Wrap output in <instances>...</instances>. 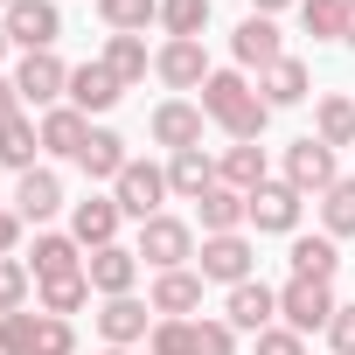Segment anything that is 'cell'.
<instances>
[{
    "mask_svg": "<svg viewBox=\"0 0 355 355\" xmlns=\"http://www.w3.org/2000/svg\"><path fill=\"white\" fill-rule=\"evenodd\" d=\"M105 70L132 91V84H146V70H153V49H146V35H105Z\"/></svg>",
    "mask_w": 355,
    "mask_h": 355,
    "instance_id": "30",
    "label": "cell"
},
{
    "mask_svg": "<svg viewBox=\"0 0 355 355\" xmlns=\"http://www.w3.org/2000/svg\"><path fill=\"white\" fill-rule=\"evenodd\" d=\"M300 28L313 42H341L348 35V0H300Z\"/></svg>",
    "mask_w": 355,
    "mask_h": 355,
    "instance_id": "35",
    "label": "cell"
},
{
    "mask_svg": "<svg viewBox=\"0 0 355 355\" xmlns=\"http://www.w3.org/2000/svg\"><path fill=\"white\" fill-rule=\"evenodd\" d=\"M35 327H42V306L28 313H0V355H35Z\"/></svg>",
    "mask_w": 355,
    "mask_h": 355,
    "instance_id": "37",
    "label": "cell"
},
{
    "mask_svg": "<svg viewBox=\"0 0 355 355\" xmlns=\"http://www.w3.org/2000/svg\"><path fill=\"white\" fill-rule=\"evenodd\" d=\"M209 28V0H160V35L167 42H202Z\"/></svg>",
    "mask_w": 355,
    "mask_h": 355,
    "instance_id": "32",
    "label": "cell"
},
{
    "mask_svg": "<svg viewBox=\"0 0 355 355\" xmlns=\"http://www.w3.org/2000/svg\"><path fill=\"white\" fill-rule=\"evenodd\" d=\"M196 272L209 279V286H244V279H258V244L244 237V230H230V237H202V251H196Z\"/></svg>",
    "mask_w": 355,
    "mask_h": 355,
    "instance_id": "5",
    "label": "cell"
},
{
    "mask_svg": "<svg viewBox=\"0 0 355 355\" xmlns=\"http://www.w3.org/2000/svg\"><path fill=\"white\" fill-rule=\"evenodd\" d=\"M251 355H306V334H293V327L279 320V327H265V334H251Z\"/></svg>",
    "mask_w": 355,
    "mask_h": 355,
    "instance_id": "41",
    "label": "cell"
},
{
    "mask_svg": "<svg viewBox=\"0 0 355 355\" xmlns=\"http://www.w3.org/2000/svg\"><path fill=\"white\" fill-rule=\"evenodd\" d=\"M132 251H139V265H153V272H182V265H196V223L189 216H146L139 223V237H132Z\"/></svg>",
    "mask_w": 355,
    "mask_h": 355,
    "instance_id": "2",
    "label": "cell"
},
{
    "mask_svg": "<svg viewBox=\"0 0 355 355\" xmlns=\"http://www.w3.org/2000/svg\"><path fill=\"white\" fill-rule=\"evenodd\" d=\"M91 320H98L105 348H139V341L153 334V320H160V313H153V306H146L139 293H125V300H105V306H98Z\"/></svg>",
    "mask_w": 355,
    "mask_h": 355,
    "instance_id": "14",
    "label": "cell"
},
{
    "mask_svg": "<svg viewBox=\"0 0 355 355\" xmlns=\"http://www.w3.org/2000/svg\"><path fill=\"white\" fill-rule=\"evenodd\" d=\"M84 258H91V251H84L70 230H35V244H28L21 265H28L35 286H42V279H70V272H84Z\"/></svg>",
    "mask_w": 355,
    "mask_h": 355,
    "instance_id": "19",
    "label": "cell"
},
{
    "mask_svg": "<svg viewBox=\"0 0 355 355\" xmlns=\"http://www.w3.org/2000/svg\"><path fill=\"white\" fill-rule=\"evenodd\" d=\"M8 8H15V0H0V15H8Z\"/></svg>",
    "mask_w": 355,
    "mask_h": 355,
    "instance_id": "49",
    "label": "cell"
},
{
    "mask_svg": "<svg viewBox=\"0 0 355 355\" xmlns=\"http://www.w3.org/2000/svg\"><path fill=\"white\" fill-rule=\"evenodd\" d=\"M98 21L112 35H146L160 28V0H98Z\"/></svg>",
    "mask_w": 355,
    "mask_h": 355,
    "instance_id": "31",
    "label": "cell"
},
{
    "mask_svg": "<svg viewBox=\"0 0 355 355\" xmlns=\"http://www.w3.org/2000/svg\"><path fill=\"white\" fill-rule=\"evenodd\" d=\"M0 167H15V174L42 167V125H35L28 112H15V119H0Z\"/></svg>",
    "mask_w": 355,
    "mask_h": 355,
    "instance_id": "28",
    "label": "cell"
},
{
    "mask_svg": "<svg viewBox=\"0 0 355 355\" xmlns=\"http://www.w3.org/2000/svg\"><path fill=\"white\" fill-rule=\"evenodd\" d=\"M196 105H202V119L223 139H265V125H272V105L258 98V84L244 70H209V84L196 91Z\"/></svg>",
    "mask_w": 355,
    "mask_h": 355,
    "instance_id": "1",
    "label": "cell"
},
{
    "mask_svg": "<svg viewBox=\"0 0 355 355\" xmlns=\"http://www.w3.org/2000/svg\"><path fill=\"white\" fill-rule=\"evenodd\" d=\"M84 279H91L98 300H125V293L139 286V251H132V244H105V251L84 258Z\"/></svg>",
    "mask_w": 355,
    "mask_h": 355,
    "instance_id": "17",
    "label": "cell"
},
{
    "mask_svg": "<svg viewBox=\"0 0 355 355\" xmlns=\"http://www.w3.org/2000/svg\"><path fill=\"white\" fill-rule=\"evenodd\" d=\"M258 98H265L272 112H286V105H306V98H313V70H306L300 56H279V63L258 77Z\"/></svg>",
    "mask_w": 355,
    "mask_h": 355,
    "instance_id": "24",
    "label": "cell"
},
{
    "mask_svg": "<svg viewBox=\"0 0 355 355\" xmlns=\"http://www.w3.org/2000/svg\"><path fill=\"white\" fill-rule=\"evenodd\" d=\"M28 286H35V272L21 258H0V313H21L28 306Z\"/></svg>",
    "mask_w": 355,
    "mask_h": 355,
    "instance_id": "38",
    "label": "cell"
},
{
    "mask_svg": "<svg viewBox=\"0 0 355 355\" xmlns=\"http://www.w3.org/2000/svg\"><path fill=\"white\" fill-rule=\"evenodd\" d=\"M167 189L182 202H202L216 189V153L209 146H189V153H167Z\"/></svg>",
    "mask_w": 355,
    "mask_h": 355,
    "instance_id": "23",
    "label": "cell"
},
{
    "mask_svg": "<svg viewBox=\"0 0 355 355\" xmlns=\"http://www.w3.org/2000/svg\"><path fill=\"white\" fill-rule=\"evenodd\" d=\"M174 189H167V167H153V160H125V174L112 182V202L125 209V223H146V216H160V202H167Z\"/></svg>",
    "mask_w": 355,
    "mask_h": 355,
    "instance_id": "7",
    "label": "cell"
},
{
    "mask_svg": "<svg viewBox=\"0 0 355 355\" xmlns=\"http://www.w3.org/2000/svg\"><path fill=\"white\" fill-rule=\"evenodd\" d=\"M216 182H223V189H237V196H258V189L272 182L265 146H258V139H230V146L216 153Z\"/></svg>",
    "mask_w": 355,
    "mask_h": 355,
    "instance_id": "20",
    "label": "cell"
},
{
    "mask_svg": "<svg viewBox=\"0 0 355 355\" xmlns=\"http://www.w3.org/2000/svg\"><path fill=\"white\" fill-rule=\"evenodd\" d=\"M202 272L196 265H182V272H153V293H146V306L160 313V320H196L202 313Z\"/></svg>",
    "mask_w": 355,
    "mask_h": 355,
    "instance_id": "15",
    "label": "cell"
},
{
    "mask_svg": "<svg viewBox=\"0 0 355 355\" xmlns=\"http://www.w3.org/2000/svg\"><path fill=\"white\" fill-rule=\"evenodd\" d=\"M35 355H77V327H70L63 313H42V327H35Z\"/></svg>",
    "mask_w": 355,
    "mask_h": 355,
    "instance_id": "40",
    "label": "cell"
},
{
    "mask_svg": "<svg viewBox=\"0 0 355 355\" xmlns=\"http://www.w3.org/2000/svg\"><path fill=\"white\" fill-rule=\"evenodd\" d=\"M334 286L327 279H286L279 286V320L293 327V334H327V320H334Z\"/></svg>",
    "mask_w": 355,
    "mask_h": 355,
    "instance_id": "6",
    "label": "cell"
},
{
    "mask_svg": "<svg viewBox=\"0 0 355 355\" xmlns=\"http://www.w3.org/2000/svg\"><path fill=\"white\" fill-rule=\"evenodd\" d=\"M320 230H327L334 244H348V237H355V174H341V182L320 196Z\"/></svg>",
    "mask_w": 355,
    "mask_h": 355,
    "instance_id": "33",
    "label": "cell"
},
{
    "mask_svg": "<svg viewBox=\"0 0 355 355\" xmlns=\"http://www.w3.org/2000/svg\"><path fill=\"white\" fill-rule=\"evenodd\" d=\"M202 105L196 98H160L153 105V119H146V132H153V146H167V153H189V146H202Z\"/></svg>",
    "mask_w": 355,
    "mask_h": 355,
    "instance_id": "11",
    "label": "cell"
},
{
    "mask_svg": "<svg viewBox=\"0 0 355 355\" xmlns=\"http://www.w3.org/2000/svg\"><path fill=\"white\" fill-rule=\"evenodd\" d=\"M21 230H28V223L15 216V202H0V258H15V251H21Z\"/></svg>",
    "mask_w": 355,
    "mask_h": 355,
    "instance_id": "43",
    "label": "cell"
},
{
    "mask_svg": "<svg viewBox=\"0 0 355 355\" xmlns=\"http://www.w3.org/2000/svg\"><path fill=\"white\" fill-rule=\"evenodd\" d=\"M98 355H132V348H98Z\"/></svg>",
    "mask_w": 355,
    "mask_h": 355,
    "instance_id": "48",
    "label": "cell"
},
{
    "mask_svg": "<svg viewBox=\"0 0 355 355\" xmlns=\"http://www.w3.org/2000/svg\"><path fill=\"white\" fill-rule=\"evenodd\" d=\"M35 125H42V153H49V160H77L84 139H91V119H84L77 105H56V112H42Z\"/></svg>",
    "mask_w": 355,
    "mask_h": 355,
    "instance_id": "25",
    "label": "cell"
},
{
    "mask_svg": "<svg viewBox=\"0 0 355 355\" xmlns=\"http://www.w3.org/2000/svg\"><path fill=\"white\" fill-rule=\"evenodd\" d=\"M119 98H125V84H119V77L105 70V56H98V63H77V70H70V98H63V105H77L84 119L112 112Z\"/></svg>",
    "mask_w": 355,
    "mask_h": 355,
    "instance_id": "22",
    "label": "cell"
},
{
    "mask_svg": "<svg viewBox=\"0 0 355 355\" xmlns=\"http://www.w3.org/2000/svg\"><path fill=\"white\" fill-rule=\"evenodd\" d=\"M230 56H237V70H244V77H251V70L265 77V70L286 56L279 21H272V15H244V21H237V35H230Z\"/></svg>",
    "mask_w": 355,
    "mask_h": 355,
    "instance_id": "12",
    "label": "cell"
},
{
    "mask_svg": "<svg viewBox=\"0 0 355 355\" xmlns=\"http://www.w3.org/2000/svg\"><path fill=\"white\" fill-rule=\"evenodd\" d=\"M125 160H132L125 132H112V125H91V139H84V153H77V167L91 174V189H112L119 174H125Z\"/></svg>",
    "mask_w": 355,
    "mask_h": 355,
    "instance_id": "21",
    "label": "cell"
},
{
    "mask_svg": "<svg viewBox=\"0 0 355 355\" xmlns=\"http://www.w3.org/2000/svg\"><path fill=\"white\" fill-rule=\"evenodd\" d=\"M189 348H196V320H153L146 355H189Z\"/></svg>",
    "mask_w": 355,
    "mask_h": 355,
    "instance_id": "39",
    "label": "cell"
},
{
    "mask_svg": "<svg viewBox=\"0 0 355 355\" xmlns=\"http://www.w3.org/2000/svg\"><path fill=\"white\" fill-rule=\"evenodd\" d=\"M286 265H293V279H327L334 286V272H341V244L320 230V237H293V251H286Z\"/></svg>",
    "mask_w": 355,
    "mask_h": 355,
    "instance_id": "29",
    "label": "cell"
},
{
    "mask_svg": "<svg viewBox=\"0 0 355 355\" xmlns=\"http://www.w3.org/2000/svg\"><path fill=\"white\" fill-rule=\"evenodd\" d=\"M15 91H21V112L35 105V119H42V112H56V105L70 98V63H63L56 49H35V56L15 63Z\"/></svg>",
    "mask_w": 355,
    "mask_h": 355,
    "instance_id": "3",
    "label": "cell"
},
{
    "mask_svg": "<svg viewBox=\"0 0 355 355\" xmlns=\"http://www.w3.org/2000/svg\"><path fill=\"white\" fill-rule=\"evenodd\" d=\"M223 320H230L237 334H265V327H279V286H265V279L230 286V293H223Z\"/></svg>",
    "mask_w": 355,
    "mask_h": 355,
    "instance_id": "13",
    "label": "cell"
},
{
    "mask_svg": "<svg viewBox=\"0 0 355 355\" xmlns=\"http://www.w3.org/2000/svg\"><path fill=\"white\" fill-rule=\"evenodd\" d=\"M119 223H125V209L112 202V189L98 196H84V202H70V237L84 244V251H105V244H119Z\"/></svg>",
    "mask_w": 355,
    "mask_h": 355,
    "instance_id": "16",
    "label": "cell"
},
{
    "mask_svg": "<svg viewBox=\"0 0 355 355\" xmlns=\"http://www.w3.org/2000/svg\"><path fill=\"white\" fill-rule=\"evenodd\" d=\"M209 70H216V63H209L202 42H160V49H153V77H160L167 91H202Z\"/></svg>",
    "mask_w": 355,
    "mask_h": 355,
    "instance_id": "18",
    "label": "cell"
},
{
    "mask_svg": "<svg viewBox=\"0 0 355 355\" xmlns=\"http://www.w3.org/2000/svg\"><path fill=\"white\" fill-rule=\"evenodd\" d=\"M286 8H300V0H251V15H272V21H279Z\"/></svg>",
    "mask_w": 355,
    "mask_h": 355,
    "instance_id": "45",
    "label": "cell"
},
{
    "mask_svg": "<svg viewBox=\"0 0 355 355\" xmlns=\"http://www.w3.org/2000/svg\"><path fill=\"white\" fill-rule=\"evenodd\" d=\"M0 21H8V42H15L21 56H35V49H56V42H63V8H56V0H15Z\"/></svg>",
    "mask_w": 355,
    "mask_h": 355,
    "instance_id": "8",
    "label": "cell"
},
{
    "mask_svg": "<svg viewBox=\"0 0 355 355\" xmlns=\"http://www.w3.org/2000/svg\"><path fill=\"white\" fill-rule=\"evenodd\" d=\"M279 182H293L300 196H313V202H320V196L341 182V167H334V146H320L313 132H300V139L279 153Z\"/></svg>",
    "mask_w": 355,
    "mask_h": 355,
    "instance_id": "4",
    "label": "cell"
},
{
    "mask_svg": "<svg viewBox=\"0 0 355 355\" xmlns=\"http://www.w3.org/2000/svg\"><path fill=\"white\" fill-rule=\"evenodd\" d=\"M237 341H244V334H237L223 313H196V348H189V355H237Z\"/></svg>",
    "mask_w": 355,
    "mask_h": 355,
    "instance_id": "36",
    "label": "cell"
},
{
    "mask_svg": "<svg viewBox=\"0 0 355 355\" xmlns=\"http://www.w3.org/2000/svg\"><path fill=\"white\" fill-rule=\"evenodd\" d=\"M313 139L334 146V153L355 146V98H348V91H320V98H313Z\"/></svg>",
    "mask_w": 355,
    "mask_h": 355,
    "instance_id": "27",
    "label": "cell"
},
{
    "mask_svg": "<svg viewBox=\"0 0 355 355\" xmlns=\"http://www.w3.org/2000/svg\"><path fill=\"white\" fill-rule=\"evenodd\" d=\"M341 42H348V49H355V0H348V35H341Z\"/></svg>",
    "mask_w": 355,
    "mask_h": 355,
    "instance_id": "46",
    "label": "cell"
},
{
    "mask_svg": "<svg viewBox=\"0 0 355 355\" xmlns=\"http://www.w3.org/2000/svg\"><path fill=\"white\" fill-rule=\"evenodd\" d=\"M21 112V91H15V77H0V119H15Z\"/></svg>",
    "mask_w": 355,
    "mask_h": 355,
    "instance_id": "44",
    "label": "cell"
},
{
    "mask_svg": "<svg viewBox=\"0 0 355 355\" xmlns=\"http://www.w3.org/2000/svg\"><path fill=\"white\" fill-rule=\"evenodd\" d=\"M35 306L70 320V313H84V306H91V279H84V272H70V279H42V286H35Z\"/></svg>",
    "mask_w": 355,
    "mask_h": 355,
    "instance_id": "34",
    "label": "cell"
},
{
    "mask_svg": "<svg viewBox=\"0 0 355 355\" xmlns=\"http://www.w3.org/2000/svg\"><path fill=\"white\" fill-rule=\"evenodd\" d=\"M327 348H334V355H355V300L334 306V320H327Z\"/></svg>",
    "mask_w": 355,
    "mask_h": 355,
    "instance_id": "42",
    "label": "cell"
},
{
    "mask_svg": "<svg viewBox=\"0 0 355 355\" xmlns=\"http://www.w3.org/2000/svg\"><path fill=\"white\" fill-rule=\"evenodd\" d=\"M15 216L28 223V230H49L70 202H63V182H56V167H28V174H15Z\"/></svg>",
    "mask_w": 355,
    "mask_h": 355,
    "instance_id": "9",
    "label": "cell"
},
{
    "mask_svg": "<svg viewBox=\"0 0 355 355\" xmlns=\"http://www.w3.org/2000/svg\"><path fill=\"white\" fill-rule=\"evenodd\" d=\"M300 216H306V196L293 182H279V174L251 196V230L258 237H300Z\"/></svg>",
    "mask_w": 355,
    "mask_h": 355,
    "instance_id": "10",
    "label": "cell"
},
{
    "mask_svg": "<svg viewBox=\"0 0 355 355\" xmlns=\"http://www.w3.org/2000/svg\"><path fill=\"white\" fill-rule=\"evenodd\" d=\"M196 223H202V237H230V230H244L251 223V196H237V189H209L202 202H196Z\"/></svg>",
    "mask_w": 355,
    "mask_h": 355,
    "instance_id": "26",
    "label": "cell"
},
{
    "mask_svg": "<svg viewBox=\"0 0 355 355\" xmlns=\"http://www.w3.org/2000/svg\"><path fill=\"white\" fill-rule=\"evenodd\" d=\"M8 49H15V42H8V21H0V63H8Z\"/></svg>",
    "mask_w": 355,
    "mask_h": 355,
    "instance_id": "47",
    "label": "cell"
}]
</instances>
